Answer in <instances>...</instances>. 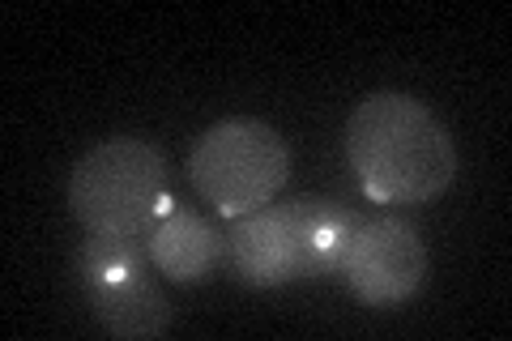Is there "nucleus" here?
<instances>
[{
  "label": "nucleus",
  "mask_w": 512,
  "mask_h": 341,
  "mask_svg": "<svg viewBox=\"0 0 512 341\" xmlns=\"http://www.w3.org/2000/svg\"><path fill=\"white\" fill-rule=\"evenodd\" d=\"M346 158L367 197L419 205L457 180V145L427 103L367 94L346 120Z\"/></svg>",
  "instance_id": "obj_1"
},
{
  "label": "nucleus",
  "mask_w": 512,
  "mask_h": 341,
  "mask_svg": "<svg viewBox=\"0 0 512 341\" xmlns=\"http://www.w3.org/2000/svg\"><path fill=\"white\" fill-rule=\"evenodd\" d=\"M69 205L90 235L137 239L167 205V162L137 137L103 141L73 167Z\"/></svg>",
  "instance_id": "obj_2"
},
{
  "label": "nucleus",
  "mask_w": 512,
  "mask_h": 341,
  "mask_svg": "<svg viewBox=\"0 0 512 341\" xmlns=\"http://www.w3.org/2000/svg\"><path fill=\"white\" fill-rule=\"evenodd\" d=\"M188 175L197 192L218 214L239 218L269 205L291 175V150L265 120L235 116L205 128L188 158Z\"/></svg>",
  "instance_id": "obj_3"
},
{
  "label": "nucleus",
  "mask_w": 512,
  "mask_h": 341,
  "mask_svg": "<svg viewBox=\"0 0 512 341\" xmlns=\"http://www.w3.org/2000/svg\"><path fill=\"white\" fill-rule=\"evenodd\" d=\"M77 278L86 307L116 337H163L171 307L154 282V261L133 239L90 235L77 252Z\"/></svg>",
  "instance_id": "obj_4"
},
{
  "label": "nucleus",
  "mask_w": 512,
  "mask_h": 341,
  "mask_svg": "<svg viewBox=\"0 0 512 341\" xmlns=\"http://www.w3.org/2000/svg\"><path fill=\"white\" fill-rule=\"evenodd\" d=\"M427 243L402 218H372L359 222L342 256V278L367 307H393L419 295L427 282Z\"/></svg>",
  "instance_id": "obj_5"
},
{
  "label": "nucleus",
  "mask_w": 512,
  "mask_h": 341,
  "mask_svg": "<svg viewBox=\"0 0 512 341\" xmlns=\"http://www.w3.org/2000/svg\"><path fill=\"white\" fill-rule=\"evenodd\" d=\"M227 252L248 286H282L303 278L295 205H261L252 214H239L227 231Z\"/></svg>",
  "instance_id": "obj_6"
},
{
  "label": "nucleus",
  "mask_w": 512,
  "mask_h": 341,
  "mask_svg": "<svg viewBox=\"0 0 512 341\" xmlns=\"http://www.w3.org/2000/svg\"><path fill=\"white\" fill-rule=\"evenodd\" d=\"M146 252H150L154 269L167 273L171 282H205L222 265L227 239H222L218 226L205 222L197 209L167 201L146 231Z\"/></svg>",
  "instance_id": "obj_7"
},
{
  "label": "nucleus",
  "mask_w": 512,
  "mask_h": 341,
  "mask_svg": "<svg viewBox=\"0 0 512 341\" xmlns=\"http://www.w3.org/2000/svg\"><path fill=\"white\" fill-rule=\"evenodd\" d=\"M291 205H295V226H299L303 278H329V273H338L359 218L346 205L320 201V197H299Z\"/></svg>",
  "instance_id": "obj_8"
}]
</instances>
